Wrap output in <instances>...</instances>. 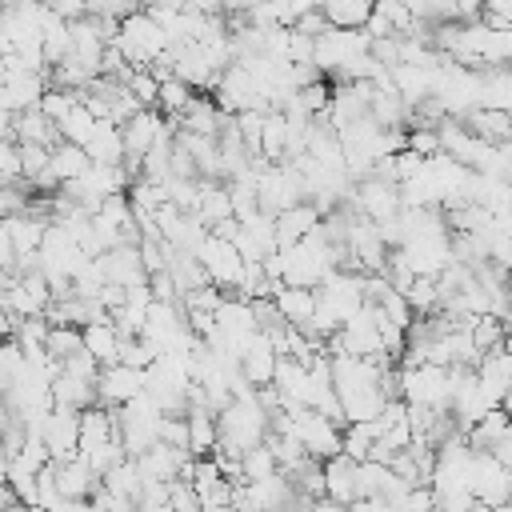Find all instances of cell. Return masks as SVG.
<instances>
[{
	"label": "cell",
	"mask_w": 512,
	"mask_h": 512,
	"mask_svg": "<svg viewBox=\"0 0 512 512\" xmlns=\"http://www.w3.org/2000/svg\"><path fill=\"white\" fill-rule=\"evenodd\" d=\"M216 424H220V444H216V452H224V456H244V452L260 448V444L268 440V432H272V412L260 404V396H256V388H252L248 396H232V404L216 416Z\"/></svg>",
	"instance_id": "cell-1"
},
{
	"label": "cell",
	"mask_w": 512,
	"mask_h": 512,
	"mask_svg": "<svg viewBox=\"0 0 512 512\" xmlns=\"http://www.w3.org/2000/svg\"><path fill=\"white\" fill-rule=\"evenodd\" d=\"M116 48L124 52L128 68H148V64H156V60L172 48V40H168V32L156 24V16H152L148 8H140V12H132L128 20H120Z\"/></svg>",
	"instance_id": "cell-2"
},
{
	"label": "cell",
	"mask_w": 512,
	"mask_h": 512,
	"mask_svg": "<svg viewBox=\"0 0 512 512\" xmlns=\"http://www.w3.org/2000/svg\"><path fill=\"white\" fill-rule=\"evenodd\" d=\"M396 396L408 408H432L448 412L452 400V376L440 364H416V368H396Z\"/></svg>",
	"instance_id": "cell-3"
},
{
	"label": "cell",
	"mask_w": 512,
	"mask_h": 512,
	"mask_svg": "<svg viewBox=\"0 0 512 512\" xmlns=\"http://www.w3.org/2000/svg\"><path fill=\"white\" fill-rule=\"evenodd\" d=\"M196 260L204 264V272H208V284H216L220 292H228V288H240V276H244V256L236 252V244L232 240H220V236H204V244H200V252H196Z\"/></svg>",
	"instance_id": "cell-4"
},
{
	"label": "cell",
	"mask_w": 512,
	"mask_h": 512,
	"mask_svg": "<svg viewBox=\"0 0 512 512\" xmlns=\"http://www.w3.org/2000/svg\"><path fill=\"white\" fill-rule=\"evenodd\" d=\"M40 440L52 456V464H64L72 456H80V408H64L56 404L44 424H40Z\"/></svg>",
	"instance_id": "cell-5"
},
{
	"label": "cell",
	"mask_w": 512,
	"mask_h": 512,
	"mask_svg": "<svg viewBox=\"0 0 512 512\" xmlns=\"http://www.w3.org/2000/svg\"><path fill=\"white\" fill-rule=\"evenodd\" d=\"M136 396H144V372L140 368H128V364L100 368V376H96V400L104 408H124Z\"/></svg>",
	"instance_id": "cell-6"
},
{
	"label": "cell",
	"mask_w": 512,
	"mask_h": 512,
	"mask_svg": "<svg viewBox=\"0 0 512 512\" xmlns=\"http://www.w3.org/2000/svg\"><path fill=\"white\" fill-rule=\"evenodd\" d=\"M472 496L484 500L488 508H500L512 496V472L492 452H476L472 460Z\"/></svg>",
	"instance_id": "cell-7"
},
{
	"label": "cell",
	"mask_w": 512,
	"mask_h": 512,
	"mask_svg": "<svg viewBox=\"0 0 512 512\" xmlns=\"http://www.w3.org/2000/svg\"><path fill=\"white\" fill-rule=\"evenodd\" d=\"M188 460H192V452H188V448H176V444H164V440H156L148 452H140V456H136V464H140L144 480H164V484L180 480V476H184V468H188Z\"/></svg>",
	"instance_id": "cell-8"
},
{
	"label": "cell",
	"mask_w": 512,
	"mask_h": 512,
	"mask_svg": "<svg viewBox=\"0 0 512 512\" xmlns=\"http://www.w3.org/2000/svg\"><path fill=\"white\" fill-rule=\"evenodd\" d=\"M96 260L104 268V280L116 284V288H140V284H148V272H144V260H140V248L136 244L112 248V252H104Z\"/></svg>",
	"instance_id": "cell-9"
},
{
	"label": "cell",
	"mask_w": 512,
	"mask_h": 512,
	"mask_svg": "<svg viewBox=\"0 0 512 512\" xmlns=\"http://www.w3.org/2000/svg\"><path fill=\"white\" fill-rule=\"evenodd\" d=\"M276 364H280V352L272 348V340L264 332H256L248 340V348L240 352V376L252 384V388H268L272 376H276Z\"/></svg>",
	"instance_id": "cell-10"
},
{
	"label": "cell",
	"mask_w": 512,
	"mask_h": 512,
	"mask_svg": "<svg viewBox=\"0 0 512 512\" xmlns=\"http://www.w3.org/2000/svg\"><path fill=\"white\" fill-rule=\"evenodd\" d=\"M324 496L336 500V504H356V500H364V496H360V464L348 460L344 452L332 456V460H324Z\"/></svg>",
	"instance_id": "cell-11"
},
{
	"label": "cell",
	"mask_w": 512,
	"mask_h": 512,
	"mask_svg": "<svg viewBox=\"0 0 512 512\" xmlns=\"http://www.w3.org/2000/svg\"><path fill=\"white\" fill-rule=\"evenodd\" d=\"M56 488L64 500H92L100 492V472L84 456H72L64 464H56Z\"/></svg>",
	"instance_id": "cell-12"
},
{
	"label": "cell",
	"mask_w": 512,
	"mask_h": 512,
	"mask_svg": "<svg viewBox=\"0 0 512 512\" xmlns=\"http://www.w3.org/2000/svg\"><path fill=\"white\" fill-rule=\"evenodd\" d=\"M272 304H276V312H280L288 324H296L300 332H308L312 320H316V288H292V284H280V288L272 292Z\"/></svg>",
	"instance_id": "cell-13"
},
{
	"label": "cell",
	"mask_w": 512,
	"mask_h": 512,
	"mask_svg": "<svg viewBox=\"0 0 512 512\" xmlns=\"http://www.w3.org/2000/svg\"><path fill=\"white\" fill-rule=\"evenodd\" d=\"M80 332H84V352H88L100 368H108V364L120 360V344H124V336H120V328L112 324V316H100V320L84 324Z\"/></svg>",
	"instance_id": "cell-14"
},
{
	"label": "cell",
	"mask_w": 512,
	"mask_h": 512,
	"mask_svg": "<svg viewBox=\"0 0 512 512\" xmlns=\"http://www.w3.org/2000/svg\"><path fill=\"white\" fill-rule=\"evenodd\" d=\"M320 208L316 204H308V200H300L296 208H288V212H280L276 216V240H280V248H292V244H300V240H308L316 228H320Z\"/></svg>",
	"instance_id": "cell-15"
},
{
	"label": "cell",
	"mask_w": 512,
	"mask_h": 512,
	"mask_svg": "<svg viewBox=\"0 0 512 512\" xmlns=\"http://www.w3.org/2000/svg\"><path fill=\"white\" fill-rule=\"evenodd\" d=\"M476 376H480V384L492 392V400L504 408V396L512 392V352H508V348L484 352V356L476 360Z\"/></svg>",
	"instance_id": "cell-16"
},
{
	"label": "cell",
	"mask_w": 512,
	"mask_h": 512,
	"mask_svg": "<svg viewBox=\"0 0 512 512\" xmlns=\"http://www.w3.org/2000/svg\"><path fill=\"white\" fill-rule=\"evenodd\" d=\"M12 140H16V144H44V148H56V144H60V128H56L40 108H28V112H16V116H12Z\"/></svg>",
	"instance_id": "cell-17"
},
{
	"label": "cell",
	"mask_w": 512,
	"mask_h": 512,
	"mask_svg": "<svg viewBox=\"0 0 512 512\" xmlns=\"http://www.w3.org/2000/svg\"><path fill=\"white\" fill-rule=\"evenodd\" d=\"M48 224H52L48 216H32V212H20V216H8V220H4V228H8V236H12V248H16V260L40 252Z\"/></svg>",
	"instance_id": "cell-18"
},
{
	"label": "cell",
	"mask_w": 512,
	"mask_h": 512,
	"mask_svg": "<svg viewBox=\"0 0 512 512\" xmlns=\"http://www.w3.org/2000/svg\"><path fill=\"white\" fill-rule=\"evenodd\" d=\"M84 152H88L92 164H124V156H128L124 152V128L112 124V120H100L92 140L84 144Z\"/></svg>",
	"instance_id": "cell-19"
},
{
	"label": "cell",
	"mask_w": 512,
	"mask_h": 512,
	"mask_svg": "<svg viewBox=\"0 0 512 512\" xmlns=\"http://www.w3.org/2000/svg\"><path fill=\"white\" fill-rule=\"evenodd\" d=\"M188 452L192 456H212L216 444H220V424H216V412L208 408H188Z\"/></svg>",
	"instance_id": "cell-20"
},
{
	"label": "cell",
	"mask_w": 512,
	"mask_h": 512,
	"mask_svg": "<svg viewBox=\"0 0 512 512\" xmlns=\"http://www.w3.org/2000/svg\"><path fill=\"white\" fill-rule=\"evenodd\" d=\"M88 168H92V160H88V152H84L80 144H68V140H60V144L52 148L48 172L56 176V184H60V188H64V184H72V180H80Z\"/></svg>",
	"instance_id": "cell-21"
},
{
	"label": "cell",
	"mask_w": 512,
	"mask_h": 512,
	"mask_svg": "<svg viewBox=\"0 0 512 512\" xmlns=\"http://www.w3.org/2000/svg\"><path fill=\"white\" fill-rule=\"evenodd\" d=\"M44 348H48V356L52 360H72L76 352H84V332L76 328V324H52L48 328V340H44Z\"/></svg>",
	"instance_id": "cell-22"
},
{
	"label": "cell",
	"mask_w": 512,
	"mask_h": 512,
	"mask_svg": "<svg viewBox=\"0 0 512 512\" xmlns=\"http://www.w3.org/2000/svg\"><path fill=\"white\" fill-rule=\"evenodd\" d=\"M188 104H192V88H188L184 80H176V76L160 80V100H156V108H160L164 120H180Z\"/></svg>",
	"instance_id": "cell-23"
},
{
	"label": "cell",
	"mask_w": 512,
	"mask_h": 512,
	"mask_svg": "<svg viewBox=\"0 0 512 512\" xmlns=\"http://www.w3.org/2000/svg\"><path fill=\"white\" fill-rule=\"evenodd\" d=\"M276 472H280V464H276V456H272L268 444H260V448H252V452L240 456V484L268 480V476H276Z\"/></svg>",
	"instance_id": "cell-24"
},
{
	"label": "cell",
	"mask_w": 512,
	"mask_h": 512,
	"mask_svg": "<svg viewBox=\"0 0 512 512\" xmlns=\"http://www.w3.org/2000/svg\"><path fill=\"white\" fill-rule=\"evenodd\" d=\"M96 124H100V120H96V116H92L84 104H76V108H72V112H68V116H64L56 128H60V140H68V144H80V148H84V144L92 140Z\"/></svg>",
	"instance_id": "cell-25"
},
{
	"label": "cell",
	"mask_w": 512,
	"mask_h": 512,
	"mask_svg": "<svg viewBox=\"0 0 512 512\" xmlns=\"http://www.w3.org/2000/svg\"><path fill=\"white\" fill-rule=\"evenodd\" d=\"M24 352H20V344L8 336V340H0V400L8 396V388L16 384V376L24 372Z\"/></svg>",
	"instance_id": "cell-26"
},
{
	"label": "cell",
	"mask_w": 512,
	"mask_h": 512,
	"mask_svg": "<svg viewBox=\"0 0 512 512\" xmlns=\"http://www.w3.org/2000/svg\"><path fill=\"white\" fill-rule=\"evenodd\" d=\"M124 84H128V92L140 100V108H156V100H160V80L152 76V68H132V72L124 76Z\"/></svg>",
	"instance_id": "cell-27"
},
{
	"label": "cell",
	"mask_w": 512,
	"mask_h": 512,
	"mask_svg": "<svg viewBox=\"0 0 512 512\" xmlns=\"http://www.w3.org/2000/svg\"><path fill=\"white\" fill-rule=\"evenodd\" d=\"M76 104H80V92H64V88H48V92L40 96V104H36V108H40V112H44V116H48L52 124H60V120H64V116H68V112H72Z\"/></svg>",
	"instance_id": "cell-28"
},
{
	"label": "cell",
	"mask_w": 512,
	"mask_h": 512,
	"mask_svg": "<svg viewBox=\"0 0 512 512\" xmlns=\"http://www.w3.org/2000/svg\"><path fill=\"white\" fill-rule=\"evenodd\" d=\"M168 504H172V512H204V504H200V496H196V488L188 480H172Z\"/></svg>",
	"instance_id": "cell-29"
},
{
	"label": "cell",
	"mask_w": 512,
	"mask_h": 512,
	"mask_svg": "<svg viewBox=\"0 0 512 512\" xmlns=\"http://www.w3.org/2000/svg\"><path fill=\"white\" fill-rule=\"evenodd\" d=\"M48 8H52L60 20H80L84 8H88V0H48Z\"/></svg>",
	"instance_id": "cell-30"
},
{
	"label": "cell",
	"mask_w": 512,
	"mask_h": 512,
	"mask_svg": "<svg viewBox=\"0 0 512 512\" xmlns=\"http://www.w3.org/2000/svg\"><path fill=\"white\" fill-rule=\"evenodd\" d=\"M488 452H492V456H496V460H500V464L512 472V428H508V432H504V436H500V440H496Z\"/></svg>",
	"instance_id": "cell-31"
},
{
	"label": "cell",
	"mask_w": 512,
	"mask_h": 512,
	"mask_svg": "<svg viewBox=\"0 0 512 512\" xmlns=\"http://www.w3.org/2000/svg\"><path fill=\"white\" fill-rule=\"evenodd\" d=\"M0 268H16V248H12V236L0 220Z\"/></svg>",
	"instance_id": "cell-32"
},
{
	"label": "cell",
	"mask_w": 512,
	"mask_h": 512,
	"mask_svg": "<svg viewBox=\"0 0 512 512\" xmlns=\"http://www.w3.org/2000/svg\"><path fill=\"white\" fill-rule=\"evenodd\" d=\"M188 12H200V16H224V0H188Z\"/></svg>",
	"instance_id": "cell-33"
},
{
	"label": "cell",
	"mask_w": 512,
	"mask_h": 512,
	"mask_svg": "<svg viewBox=\"0 0 512 512\" xmlns=\"http://www.w3.org/2000/svg\"><path fill=\"white\" fill-rule=\"evenodd\" d=\"M8 468H12V452H8V444L0 440V484H8Z\"/></svg>",
	"instance_id": "cell-34"
},
{
	"label": "cell",
	"mask_w": 512,
	"mask_h": 512,
	"mask_svg": "<svg viewBox=\"0 0 512 512\" xmlns=\"http://www.w3.org/2000/svg\"><path fill=\"white\" fill-rule=\"evenodd\" d=\"M8 504H16V492L8 484H0V508H8Z\"/></svg>",
	"instance_id": "cell-35"
},
{
	"label": "cell",
	"mask_w": 512,
	"mask_h": 512,
	"mask_svg": "<svg viewBox=\"0 0 512 512\" xmlns=\"http://www.w3.org/2000/svg\"><path fill=\"white\" fill-rule=\"evenodd\" d=\"M0 512H40V508H24V504H8V508H0Z\"/></svg>",
	"instance_id": "cell-36"
},
{
	"label": "cell",
	"mask_w": 512,
	"mask_h": 512,
	"mask_svg": "<svg viewBox=\"0 0 512 512\" xmlns=\"http://www.w3.org/2000/svg\"><path fill=\"white\" fill-rule=\"evenodd\" d=\"M4 76H8V60L0 56V84H4Z\"/></svg>",
	"instance_id": "cell-37"
},
{
	"label": "cell",
	"mask_w": 512,
	"mask_h": 512,
	"mask_svg": "<svg viewBox=\"0 0 512 512\" xmlns=\"http://www.w3.org/2000/svg\"><path fill=\"white\" fill-rule=\"evenodd\" d=\"M504 348H508V352H512V336H508V344H504Z\"/></svg>",
	"instance_id": "cell-38"
}]
</instances>
